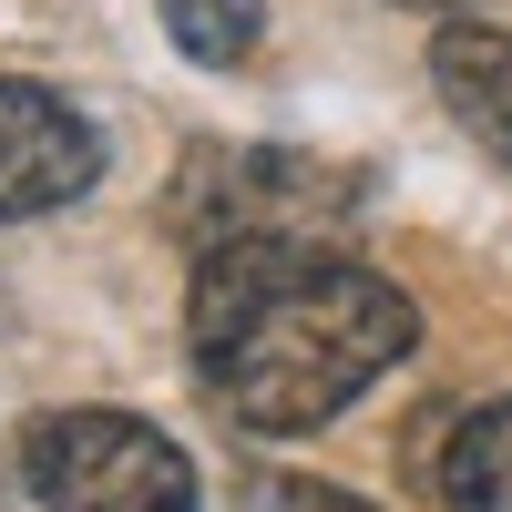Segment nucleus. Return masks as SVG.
I'll return each instance as SVG.
<instances>
[{"mask_svg": "<svg viewBox=\"0 0 512 512\" xmlns=\"http://www.w3.org/2000/svg\"><path fill=\"white\" fill-rule=\"evenodd\" d=\"M420 338V308L338 256L328 236H216L195 246V297H185V349H195V379L236 431H267V441H297V431H328L379 369H400Z\"/></svg>", "mask_w": 512, "mask_h": 512, "instance_id": "nucleus-1", "label": "nucleus"}, {"mask_svg": "<svg viewBox=\"0 0 512 512\" xmlns=\"http://www.w3.org/2000/svg\"><path fill=\"white\" fill-rule=\"evenodd\" d=\"M21 482L41 512H195V461L134 410H41Z\"/></svg>", "mask_w": 512, "mask_h": 512, "instance_id": "nucleus-2", "label": "nucleus"}, {"mask_svg": "<svg viewBox=\"0 0 512 512\" xmlns=\"http://www.w3.org/2000/svg\"><path fill=\"white\" fill-rule=\"evenodd\" d=\"M359 205L349 164H318V154H287V144H205L175 185V236L185 246H216V236H328L338 216Z\"/></svg>", "mask_w": 512, "mask_h": 512, "instance_id": "nucleus-3", "label": "nucleus"}, {"mask_svg": "<svg viewBox=\"0 0 512 512\" xmlns=\"http://www.w3.org/2000/svg\"><path fill=\"white\" fill-rule=\"evenodd\" d=\"M93 175H103V134L52 93V82H11L0 72V226L93 195Z\"/></svg>", "mask_w": 512, "mask_h": 512, "instance_id": "nucleus-4", "label": "nucleus"}, {"mask_svg": "<svg viewBox=\"0 0 512 512\" xmlns=\"http://www.w3.org/2000/svg\"><path fill=\"white\" fill-rule=\"evenodd\" d=\"M431 82H441L451 123L512 175V31H492V21H441V41H431Z\"/></svg>", "mask_w": 512, "mask_h": 512, "instance_id": "nucleus-5", "label": "nucleus"}, {"mask_svg": "<svg viewBox=\"0 0 512 512\" xmlns=\"http://www.w3.org/2000/svg\"><path fill=\"white\" fill-rule=\"evenodd\" d=\"M431 492H441V512H512V400H482L441 431Z\"/></svg>", "mask_w": 512, "mask_h": 512, "instance_id": "nucleus-6", "label": "nucleus"}, {"mask_svg": "<svg viewBox=\"0 0 512 512\" xmlns=\"http://www.w3.org/2000/svg\"><path fill=\"white\" fill-rule=\"evenodd\" d=\"M164 31H175L185 62L226 72V62H246L267 41V0H164Z\"/></svg>", "mask_w": 512, "mask_h": 512, "instance_id": "nucleus-7", "label": "nucleus"}, {"mask_svg": "<svg viewBox=\"0 0 512 512\" xmlns=\"http://www.w3.org/2000/svg\"><path fill=\"white\" fill-rule=\"evenodd\" d=\"M256 512H369V502L328 492V482H256Z\"/></svg>", "mask_w": 512, "mask_h": 512, "instance_id": "nucleus-8", "label": "nucleus"}, {"mask_svg": "<svg viewBox=\"0 0 512 512\" xmlns=\"http://www.w3.org/2000/svg\"><path fill=\"white\" fill-rule=\"evenodd\" d=\"M400 11H451V0H400Z\"/></svg>", "mask_w": 512, "mask_h": 512, "instance_id": "nucleus-9", "label": "nucleus"}]
</instances>
